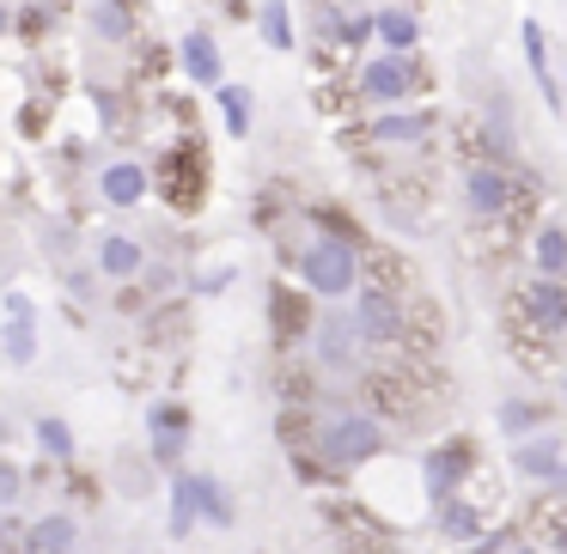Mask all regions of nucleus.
I'll return each mask as SVG.
<instances>
[{"mask_svg":"<svg viewBox=\"0 0 567 554\" xmlns=\"http://www.w3.org/2000/svg\"><path fill=\"white\" fill-rule=\"evenodd\" d=\"M311 439H318V457L330 469H360V463H372V457L384 451V427H379V415H367V408L323 415Z\"/></svg>","mask_w":567,"mask_h":554,"instance_id":"obj_3","label":"nucleus"},{"mask_svg":"<svg viewBox=\"0 0 567 554\" xmlns=\"http://www.w3.org/2000/svg\"><path fill=\"white\" fill-rule=\"evenodd\" d=\"M360 98L367 104H379V111H391V104H409L421 86H427V74L415 67V55H396V50H384V55H372L367 67H360Z\"/></svg>","mask_w":567,"mask_h":554,"instance_id":"obj_6","label":"nucleus"},{"mask_svg":"<svg viewBox=\"0 0 567 554\" xmlns=\"http://www.w3.org/2000/svg\"><path fill=\"white\" fill-rule=\"evenodd\" d=\"M525 201H530V189H518V177L506 171V165H494V159L464 165V208L476 213V220H488L506 232V226L525 220Z\"/></svg>","mask_w":567,"mask_h":554,"instance_id":"obj_4","label":"nucleus"},{"mask_svg":"<svg viewBox=\"0 0 567 554\" xmlns=\"http://www.w3.org/2000/svg\"><path fill=\"white\" fill-rule=\"evenodd\" d=\"M7 432H13V427H7V420H0V439H7Z\"/></svg>","mask_w":567,"mask_h":554,"instance_id":"obj_37","label":"nucleus"},{"mask_svg":"<svg viewBox=\"0 0 567 554\" xmlns=\"http://www.w3.org/2000/svg\"><path fill=\"white\" fill-rule=\"evenodd\" d=\"M354 330L367 347H396L409 335L403 293H396V286H379V281H360L354 286Z\"/></svg>","mask_w":567,"mask_h":554,"instance_id":"obj_5","label":"nucleus"},{"mask_svg":"<svg viewBox=\"0 0 567 554\" xmlns=\"http://www.w3.org/2000/svg\"><path fill=\"white\" fill-rule=\"evenodd\" d=\"M506 323L525 359H549L567 342V274H537L518 299H506Z\"/></svg>","mask_w":567,"mask_h":554,"instance_id":"obj_1","label":"nucleus"},{"mask_svg":"<svg viewBox=\"0 0 567 554\" xmlns=\"http://www.w3.org/2000/svg\"><path fill=\"white\" fill-rule=\"evenodd\" d=\"M220 92V111H226V135H250V92L245 86H214Z\"/></svg>","mask_w":567,"mask_h":554,"instance_id":"obj_27","label":"nucleus"},{"mask_svg":"<svg viewBox=\"0 0 567 554\" xmlns=\"http://www.w3.org/2000/svg\"><path fill=\"white\" fill-rule=\"evenodd\" d=\"M38 445H43V457H74V432H68V420H55V415H43L38 420Z\"/></svg>","mask_w":567,"mask_h":554,"instance_id":"obj_28","label":"nucleus"},{"mask_svg":"<svg viewBox=\"0 0 567 554\" xmlns=\"http://www.w3.org/2000/svg\"><path fill=\"white\" fill-rule=\"evenodd\" d=\"M177 62H184L189 86H220V80H226V62H220V43H214L208 31H189V38L177 43Z\"/></svg>","mask_w":567,"mask_h":554,"instance_id":"obj_13","label":"nucleus"},{"mask_svg":"<svg viewBox=\"0 0 567 554\" xmlns=\"http://www.w3.org/2000/svg\"><path fill=\"white\" fill-rule=\"evenodd\" d=\"M501 554H543V548H537V542H530V536H513V542H506Z\"/></svg>","mask_w":567,"mask_h":554,"instance_id":"obj_33","label":"nucleus"},{"mask_svg":"<svg viewBox=\"0 0 567 554\" xmlns=\"http://www.w3.org/2000/svg\"><path fill=\"white\" fill-rule=\"evenodd\" d=\"M530 542L537 548H555V554H567V500H543V505H530Z\"/></svg>","mask_w":567,"mask_h":554,"instance_id":"obj_20","label":"nucleus"},{"mask_svg":"<svg viewBox=\"0 0 567 554\" xmlns=\"http://www.w3.org/2000/svg\"><path fill=\"white\" fill-rule=\"evenodd\" d=\"M476 463H482V451H476V439H440L427 457H421V488H427V500L440 505V500H452L457 488H464L470 475H476Z\"/></svg>","mask_w":567,"mask_h":554,"instance_id":"obj_7","label":"nucleus"},{"mask_svg":"<svg viewBox=\"0 0 567 554\" xmlns=\"http://www.w3.org/2000/svg\"><path fill=\"white\" fill-rule=\"evenodd\" d=\"M269 311H275V323H281V335H306V330H311V323H306V305H299L287 286L269 299Z\"/></svg>","mask_w":567,"mask_h":554,"instance_id":"obj_29","label":"nucleus"},{"mask_svg":"<svg viewBox=\"0 0 567 554\" xmlns=\"http://www.w3.org/2000/svg\"><path fill=\"white\" fill-rule=\"evenodd\" d=\"M543 420H549V408L530 403V396H506V403H501V432H506V439H525V432L543 427Z\"/></svg>","mask_w":567,"mask_h":554,"instance_id":"obj_21","label":"nucleus"},{"mask_svg":"<svg viewBox=\"0 0 567 554\" xmlns=\"http://www.w3.org/2000/svg\"><path fill=\"white\" fill-rule=\"evenodd\" d=\"M257 31H262V43L269 50H293V7L287 0H262V13H257Z\"/></svg>","mask_w":567,"mask_h":554,"instance_id":"obj_25","label":"nucleus"},{"mask_svg":"<svg viewBox=\"0 0 567 554\" xmlns=\"http://www.w3.org/2000/svg\"><path fill=\"white\" fill-rule=\"evenodd\" d=\"M147 165H135V159H116V165H104V177H99V196L111 201V208H135L141 196H147Z\"/></svg>","mask_w":567,"mask_h":554,"instance_id":"obj_15","label":"nucleus"},{"mask_svg":"<svg viewBox=\"0 0 567 554\" xmlns=\"http://www.w3.org/2000/svg\"><path fill=\"white\" fill-rule=\"evenodd\" d=\"M561 403H567V366H561Z\"/></svg>","mask_w":567,"mask_h":554,"instance_id":"obj_36","label":"nucleus"},{"mask_svg":"<svg viewBox=\"0 0 567 554\" xmlns=\"http://www.w3.org/2000/svg\"><path fill=\"white\" fill-rule=\"evenodd\" d=\"M7 317H31V299L25 293H7Z\"/></svg>","mask_w":567,"mask_h":554,"instance_id":"obj_31","label":"nucleus"},{"mask_svg":"<svg viewBox=\"0 0 567 554\" xmlns=\"http://www.w3.org/2000/svg\"><path fill=\"white\" fill-rule=\"evenodd\" d=\"M311 342H318V359H323V372H354V359H360V330H354V317H323V323H311Z\"/></svg>","mask_w":567,"mask_h":554,"instance_id":"obj_11","label":"nucleus"},{"mask_svg":"<svg viewBox=\"0 0 567 554\" xmlns=\"http://www.w3.org/2000/svg\"><path fill=\"white\" fill-rule=\"evenodd\" d=\"M494 524H501V518H494L488 505H476L464 488H457L452 500H440V536L457 542V548H470V542H476L482 530H494Z\"/></svg>","mask_w":567,"mask_h":554,"instance_id":"obj_10","label":"nucleus"},{"mask_svg":"<svg viewBox=\"0 0 567 554\" xmlns=\"http://www.w3.org/2000/svg\"><path fill=\"white\" fill-rule=\"evenodd\" d=\"M433 135V111H403V104H391V111H379L367 123V140L372 147H415V140Z\"/></svg>","mask_w":567,"mask_h":554,"instance_id":"obj_9","label":"nucleus"},{"mask_svg":"<svg viewBox=\"0 0 567 554\" xmlns=\"http://www.w3.org/2000/svg\"><path fill=\"white\" fill-rule=\"evenodd\" d=\"M7 536H13V512H0V554H7Z\"/></svg>","mask_w":567,"mask_h":554,"instance_id":"obj_34","label":"nucleus"},{"mask_svg":"<svg viewBox=\"0 0 567 554\" xmlns=\"http://www.w3.org/2000/svg\"><path fill=\"white\" fill-rule=\"evenodd\" d=\"M196 505H202V524H214V530H233V493L220 488L214 475H196Z\"/></svg>","mask_w":567,"mask_h":554,"instance_id":"obj_23","label":"nucleus"},{"mask_svg":"<svg viewBox=\"0 0 567 554\" xmlns=\"http://www.w3.org/2000/svg\"><path fill=\"white\" fill-rule=\"evenodd\" d=\"M372 38H379L384 50H396V55H415L421 19L409 13V7H379V13H372Z\"/></svg>","mask_w":567,"mask_h":554,"instance_id":"obj_17","label":"nucleus"},{"mask_svg":"<svg viewBox=\"0 0 567 554\" xmlns=\"http://www.w3.org/2000/svg\"><path fill=\"white\" fill-rule=\"evenodd\" d=\"M7 31H13V13H7V0H0V38H7Z\"/></svg>","mask_w":567,"mask_h":554,"instance_id":"obj_35","label":"nucleus"},{"mask_svg":"<svg viewBox=\"0 0 567 554\" xmlns=\"http://www.w3.org/2000/svg\"><path fill=\"white\" fill-rule=\"evenodd\" d=\"M0 354H7V366H31V359H38V323L7 317V330H0Z\"/></svg>","mask_w":567,"mask_h":554,"instance_id":"obj_22","label":"nucleus"},{"mask_svg":"<svg viewBox=\"0 0 567 554\" xmlns=\"http://www.w3.org/2000/svg\"><path fill=\"white\" fill-rule=\"evenodd\" d=\"M141 269H147V250H141L135 238H123V232L99 238V274L104 281H135Z\"/></svg>","mask_w":567,"mask_h":554,"instance_id":"obj_16","label":"nucleus"},{"mask_svg":"<svg viewBox=\"0 0 567 554\" xmlns=\"http://www.w3.org/2000/svg\"><path fill=\"white\" fill-rule=\"evenodd\" d=\"M19 493H25V469L0 457V512H13V505H19Z\"/></svg>","mask_w":567,"mask_h":554,"instance_id":"obj_30","label":"nucleus"},{"mask_svg":"<svg viewBox=\"0 0 567 554\" xmlns=\"http://www.w3.org/2000/svg\"><path fill=\"white\" fill-rule=\"evenodd\" d=\"M147 427H153V457H159V463H177L184 445H189V408L184 403H153Z\"/></svg>","mask_w":567,"mask_h":554,"instance_id":"obj_12","label":"nucleus"},{"mask_svg":"<svg viewBox=\"0 0 567 554\" xmlns=\"http://www.w3.org/2000/svg\"><path fill=\"white\" fill-rule=\"evenodd\" d=\"M518 43H525V62H530V80H537L543 104H549V111H561V86H555V67H549V38H543L537 19H525V25H518Z\"/></svg>","mask_w":567,"mask_h":554,"instance_id":"obj_14","label":"nucleus"},{"mask_svg":"<svg viewBox=\"0 0 567 554\" xmlns=\"http://www.w3.org/2000/svg\"><path fill=\"white\" fill-rule=\"evenodd\" d=\"M567 463V439L561 432H525V439H513V475H525V481H543L549 488L555 481V469Z\"/></svg>","mask_w":567,"mask_h":554,"instance_id":"obj_8","label":"nucleus"},{"mask_svg":"<svg viewBox=\"0 0 567 554\" xmlns=\"http://www.w3.org/2000/svg\"><path fill=\"white\" fill-rule=\"evenodd\" d=\"M196 524H202V505H196V475H184V469H177V475H172V536H189Z\"/></svg>","mask_w":567,"mask_h":554,"instance_id":"obj_24","label":"nucleus"},{"mask_svg":"<svg viewBox=\"0 0 567 554\" xmlns=\"http://www.w3.org/2000/svg\"><path fill=\"white\" fill-rule=\"evenodd\" d=\"M92 31H99L104 43H128L135 38V13H128L123 0H99V7H92Z\"/></svg>","mask_w":567,"mask_h":554,"instance_id":"obj_26","label":"nucleus"},{"mask_svg":"<svg viewBox=\"0 0 567 554\" xmlns=\"http://www.w3.org/2000/svg\"><path fill=\"white\" fill-rule=\"evenodd\" d=\"M530 269L537 274H567V226L561 220H543L530 232Z\"/></svg>","mask_w":567,"mask_h":554,"instance_id":"obj_19","label":"nucleus"},{"mask_svg":"<svg viewBox=\"0 0 567 554\" xmlns=\"http://www.w3.org/2000/svg\"><path fill=\"white\" fill-rule=\"evenodd\" d=\"M299 281H306V293H318V299H348L360 281H367L360 244L354 238H336V232H318L306 250H299Z\"/></svg>","mask_w":567,"mask_h":554,"instance_id":"obj_2","label":"nucleus"},{"mask_svg":"<svg viewBox=\"0 0 567 554\" xmlns=\"http://www.w3.org/2000/svg\"><path fill=\"white\" fill-rule=\"evenodd\" d=\"M74 542H80V524L68 512H50L25 530V554H74Z\"/></svg>","mask_w":567,"mask_h":554,"instance_id":"obj_18","label":"nucleus"},{"mask_svg":"<svg viewBox=\"0 0 567 554\" xmlns=\"http://www.w3.org/2000/svg\"><path fill=\"white\" fill-rule=\"evenodd\" d=\"M68 293H74V299H92V274H68Z\"/></svg>","mask_w":567,"mask_h":554,"instance_id":"obj_32","label":"nucleus"}]
</instances>
